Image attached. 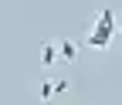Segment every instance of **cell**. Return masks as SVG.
Instances as JSON below:
<instances>
[{"instance_id": "obj_4", "label": "cell", "mask_w": 122, "mask_h": 105, "mask_svg": "<svg viewBox=\"0 0 122 105\" xmlns=\"http://www.w3.org/2000/svg\"><path fill=\"white\" fill-rule=\"evenodd\" d=\"M37 95H41L44 102L54 98V95H58V78H44V81H41V88H37Z\"/></svg>"}, {"instance_id": "obj_3", "label": "cell", "mask_w": 122, "mask_h": 105, "mask_svg": "<svg viewBox=\"0 0 122 105\" xmlns=\"http://www.w3.org/2000/svg\"><path fill=\"white\" fill-rule=\"evenodd\" d=\"M54 61H61V51H58V41H44L41 44V65L51 68Z\"/></svg>"}, {"instance_id": "obj_5", "label": "cell", "mask_w": 122, "mask_h": 105, "mask_svg": "<svg viewBox=\"0 0 122 105\" xmlns=\"http://www.w3.org/2000/svg\"><path fill=\"white\" fill-rule=\"evenodd\" d=\"M68 88H71V81H65V78H58V95H65Z\"/></svg>"}, {"instance_id": "obj_2", "label": "cell", "mask_w": 122, "mask_h": 105, "mask_svg": "<svg viewBox=\"0 0 122 105\" xmlns=\"http://www.w3.org/2000/svg\"><path fill=\"white\" fill-rule=\"evenodd\" d=\"M58 51H61V61H65V65H75V61H78V41L61 37L58 41Z\"/></svg>"}, {"instance_id": "obj_1", "label": "cell", "mask_w": 122, "mask_h": 105, "mask_svg": "<svg viewBox=\"0 0 122 105\" xmlns=\"http://www.w3.org/2000/svg\"><path fill=\"white\" fill-rule=\"evenodd\" d=\"M115 37H119V14L112 7H102L98 17H95V24H92L88 34H85V44L95 48V51H105Z\"/></svg>"}]
</instances>
